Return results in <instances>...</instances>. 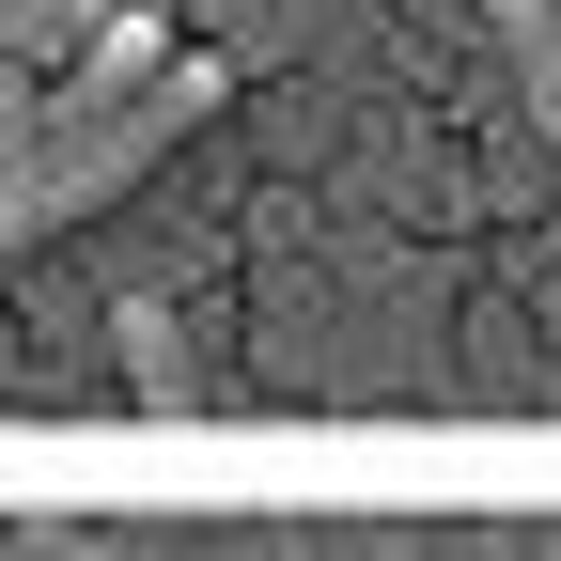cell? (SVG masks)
<instances>
[{
	"instance_id": "1",
	"label": "cell",
	"mask_w": 561,
	"mask_h": 561,
	"mask_svg": "<svg viewBox=\"0 0 561 561\" xmlns=\"http://www.w3.org/2000/svg\"><path fill=\"white\" fill-rule=\"evenodd\" d=\"M110 16H94V0H0V62H16V79H32V62H79Z\"/></svg>"
},
{
	"instance_id": "2",
	"label": "cell",
	"mask_w": 561,
	"mask_h": 561,
	"mask_svg": "<svg viewBox=\"0 0 561 561\" xmlns=\"http://www.w3.org/2000/svg\"><path fill=\"white\" fill-rule=\"evenodd\" d=\"M500 47H515V79H530V110L561 125V16H546V0H500Z\"/></svg>"
}]
</instances>
